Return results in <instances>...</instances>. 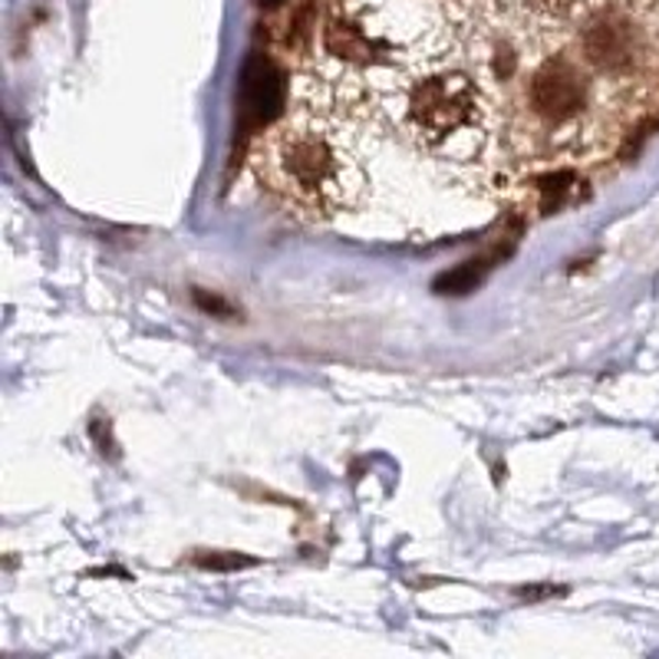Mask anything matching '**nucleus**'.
<instances>
[{"instance_id":"1","label":"nucleus","mask_w":659,"mask_h":659,"mask_svg":"<svg viewBox=\"0 0 659 659\" xmlns=\"http://www.w3.org/2000/svg\"><path fill=\"white\" fill-rule=\"evenodd\" d=\"M261 188L304 221H330L366 195V168L343 135L314 106L274 122L251 152Z\"/></svg>"},{"instance_id":"2","label":"nucleus","mask_w":659,"mask_h":659,"mask_svg":"<svg viewBox=\"0 0 659 659\" xmlns=\"http://www.w3.org/2000/svg\"><path fill=\"white\" fill-rule=\"evenodd\" d=\"M399 132L429 158L446 165L479 162L498 129V109L479 73L429 63L416 73H399V83H380Z\"/></svg>"},{"instance_id":"3","label":"nucleus","mask_w":659,"mask_h":659,"mask_svg":"<svg viewBox=\"0 0 659 659\" xmlns=\"http://www.w3.org/2000/svg\"><path fill=\"white\" fill-rule=\"evenodd\" d=\"M518 76V116L528 132L571 145L597 129L607 79L581 56V50L545 53L528 69L521 66Z\"/></svg>"},{"instance_id":"4","label":"nucleus","mask_w":659,"mask_h":659,"mask_svg":"<svg viewBox=\"0 0 659 659\" xmlns=\"http://www.w3.org/2000/svg\"><path fill=\"white\" fill-rule=\"evenodd\" d=\"M578 50L611 83L647 79L657 66L644 26L624 10H594L578 33Z\"/></svg>"},{"instance_id":"5","label":"nucleus","mask_w":659,"mask_h":659,"mask_svg":"<svg viewBox=\"0 0 659 659\" xmlns=\"http://www.w3.org/2000/svg\"><path fill=\"white\" fill-rule=\"evenodd\" d=\"M195 564H198V568H208V571H224V568H251L254 561H251V558H238V554H211V558L198 554Z\"/></svg>"}]
</instances>
